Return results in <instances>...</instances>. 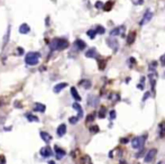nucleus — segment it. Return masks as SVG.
I'll return each mask as SVG.
<instances>
[{
	"instance_id": "1",
	"label": "nucleus",
	"mask_w": 165,
	"mask_h": 164,
	"mask_svg": "<svg viewBox=\"0 0 165 164\" xmlns=\"http://www.w3.org/2000/svg\"><path fill=\"white\" fill-rule=\"evenodd\" d=\"M39 57H41L39 53H37V52H29L25 56V62H26L27 65H36L39 62Z\"/></svg>"
},
{
	"instance_id": "2",
	"label": "nucleus",
	"mask_w": 165,
	"mask_h": 164,
	"mask_svg": "<svg viewBox=\"0 0 165 164\" xmlns=\"http://www.w3.org/2000/svg\"><path fill=\"white\" fill-rule=\"evenodd\" d=\"M68 46H69V42L64 38H55L51 43L52 50H65Z\"/></svg>"
},
{
	"instance_id": "3",
	"label": "nucleus",
	"mask_w": 165,
	"mask_h": 164,
	"mask_svg": "<svg viewBox=\"0 0 165 164\" xmlns=\"http://www.w3.org/2000/svg\"><path fill=\"white\" fill-rule=\"evenodd\" d=\"M146 137H147V135H144V136H138V137L133 138V141H132V146H133V148H136V150L142 148L143 145H144V142L146 140Z\"/></svg>"
},
{
	"instance_id": "4",
	"label": "nucleus",
	"mask_w": 165,
	"mask_h": 164,
	"mask_svg": "<svg viewBox=\"0 0 165 164\" xmlns=\"http://www.w3.org/2000/svg\"><path fill=\"white\" fill-rule=\"evenodd\" d=\"M156 153H157V151L155 150V148H152V150H149L148 152L146 153V155H145V162L146 163H151L152 161L154 160V157H155Z\"/></svg>"
},
{
	"instance_id": "5",
	"label": "nucleus",
	"mask_w": 165,
	"mask_h": 164,
	"mask_svg": "<svg viewBox=\"0 0 165 164\" xmlns=\"http://www.w3.org/2000/svg\"><path fill=\"white\" fill-rule=\"evenodd\" d=\"M152 18H153V13H152L151 10H147L145 15H144V17H143L142 22H140V25H145V24L149 23Z\"/></svg>"
},
{
	"instance_id": "6",
	"label": "nucleus",
	"mask_w": 165,
	"mask_h": 164,
	"mask_svg": "<svg viewBox=\"0 0 165 164\" xmlns=\"http://www.w3.org/2000/svg\"><path fill=\"white\" fill-rule=\"evenodd\" d=\"M41 155L42 156H44V157H48L52 155V150H51V147L48 146H45V147H43L41 150Z\"/></svg>"
},
{
	"instance_id": "7",
	"label": "nucleus",
	"mask_w": 165,
	"mask_h": 164,
	"mask_svg": "<svg viewBox=\"0 0 165 164\" xmlns=\"http://www.w3.org/2000/svg\"><path fill=\"white\" fill-rule=\"evenodd\" d=\"M66 87H68V83H65V82L57 83V85L54 87V92L55 94H59V92H61V91L64 89V88H66Z\"/></svg>"
},
{
	"instance_id": "8",
	"label": "nucleus",
	"mask_w": 165,
	"mask_h": 164,
	"mask_svg": "<svg viewBox=\"0 0 165 164\" xmlns=\"http://www.w3.org/2000/svg\"><path fill=\"white\" fill-rule=\"evenodd\" d=\"M72 107H73L74 109H75V110L78 111V117H79V119H80V118H82V116H83V110H82V107H81V106H80V105H79L78 102H74V103H73V106H72Z\"/></svg>"
},
{
	"instance_id": "9",
	"label": "nucleus",
	"mask_w": 165,
	"mask_h": 164,
	"mask_svg": "<svg viewBox=\"0 0 165 164\" xmlns=\"http://www.w3.org/2000/svg\"><path fill=\"white\" fill-rule=\"evenodd\" d=\"M30 30V27L28 26L27 24H22L19 27V33L20 34H28Z\"/></svg>"
},
{
	"instance_id": "10",
	"label": "nucleus",
	"mask_w": 165,
	"mask_h": 164,
	"mask_svg": "<svg viewBox=\"0 0 165 164\" xmlns=\"http://www.w3.org/2000/svg\"><path fill=\"white\" fill-rule=\"evenodd\" d=\"M123 29H124L123 26L121 27H116L110 32V36H119L120 34L123 33Z\"/></svg>"
},
{
	"instance_id": "11",
	"label": "nucleus",
	"mask_w": 165,
	"mask_h": 164,
	"mask_svg": "<svg viewBox=\"0 0 165 164\" xmlns=\"http://www.w3.org/2000/svg\"><path fill=\"white\" fill-rule=\"evenodd\" d=\"M55 152H56V157L59 160H61L65 155V151L60 148L59 146H55Z\"/></svg>"
},
{
	"instance_id": "12",
	"label": "nucleus",
	"mask_w": 165,
	"mask_h": 164,
	"mask_svg": "<svg viewBox=\"0 0 165 164\" xmlns=\"http://www.w3.org/2000/svg\"><path fill=\"white\" fill-rule=\"evenodd\" d=\"M56 133H57V135H59V136L65 135V133H66V126H65L64 124L60 125V126H59V128H57V131H56Z\"/></svg>"
},
{
	"instance_id": "13",
	"label": "nucleus",
	"mask_w": 165,
	"mask_h": 164,
	"mask_svg": "<svg viewBox=\"0 0 165 164\" xmlns=\"http://www.w3.org/2000/svg\"><path fill=\"white\" fill-rule=\"evenodd\" d=\"M71 94H72V97H73L77 101H80L81 100V97H80V94H78V91H77V89L74 88V87H72L71 88Z\"/></svg>"
},
{
	"instance_id": "14",
	"label": "nucleus",
	"mask_w": 165,
	"mask_h": 164,
	"mask_svg": "<svg viewBox=\"0 0 165 164\" xmlns=\"http://www.w3.org/2000/svg\"><path fill=\"white\" fill-rule=\"evenodd\" d=\"M41 137H42V140L45 142V143H48V142L52 140V136H51L50 134L45 133V131H42V133H41Z\"/></svg>"
},
{
	"instance_id": "15",
	"label": "nucleus",
	"mask_w": 165,
	"mask_h": 164,
	"mask_svg": "<svg viewBox=\"0 0 165 164\" xmlns=\"http://www.w3.org/2000/svg\"><path fill=\"white\" fill-rule=\"evenodd\" d=\"M75 46L78 47V50H83V48H85L87 44L83 42L82 39H77L75 41Z\"/></svg>"
},
{
	"instance_id": "16",
	"label": "nucleus",
	"mask_w": 165,
	"mask_h": 164,
	"mask_svg": "<svg viewBox=\"0 0 165 164\" xmlns=\"http://www.w3.org/2000/svg\"><path fill=\"white\" fill-rule=\"evenodd\" d=\"M45 105H43V103H39V102H36L35 103V110L37 111H39V113H44L45 111Z\"/></svg>"
},
{
	"instance_id": "17",
	"label": "nucleus",
	"mask_w": 165,
	"mask_h": 164,
	"mask_svg": "<svg viewBox=\"0 0 165 164\" xmlns=\"http://www.w3.org/2000/svg\"><path fill=\"white\" fill-rule=\"evenodd\" d=\"M85 56L87 57H96L97 56V51L94 50V48H90V50L85 53Z\"/></svg>"
},
{
	"instance_id": "18",
	"label": "nucleus",
	"mask_w": 165,
	"mask_h": 164,
	"mask_svg": "<svg viewBox=\"0 0 165 164\" xmlns=\"http://www.w3.org/2000/svg\"><path fill=\"white\" fill-rule=\"evenodd\" d=\"M135 37H136V34H135V32H133V33H130L128 35V38H127V43H128L129 45L134 43V41H135Z\"/></svg>"
},
{
	"instance_id": "19",
	"label": "nucleus",
	"mask_w": 165,
	"mask_h": 164,
	"mask_svg": "<svg viewBox=\"0 0 165 164\" xmlns=\"http://www.w3.org/2000/svg\"><path fill=\"white\" fill-rule=\"evenodd\" d=\"M107 42L109 44V46H111L115 51H117V45H118V44H117V41H115V39H110L109 38Z\"/></svg>"
},
{
	"instance_id": "20",
	"label": "nucleus",
	"mask_w": 165,
	"mask_h": 164,
	"mask_svg": "<svg viewBox=\"0 0 165 164\" xmlns=\"http://www.w3.org/2000/svg\"><path fill=\"white\" fill-rule=\"evenodd\" d=\"M87 34H88V36H89V37L93 39V38L96 37V35H97V30H96V29H90V30H88V32H87Z\"/></svg>"
},
{
	"instance_id": "21",
	"label": "nucleus",
	"mask_w": 165,
	"mask_h": 164,
	"mask_svg": "<svg viewBox=\"0 0 165 164\" xmlns=\"http://www.w3.org/2000/svg\"><path fill=\"white\" fill-rule=\"evenodd\" d=\"M81 85H82L85 89H89V88L91 87V82H90L89 80H83L82 82H81Z\"/></svg>"
},
{
	"instance_id": "22",
	"label": "nucleus",
	"mask_w": 165,
	"mask_h": 164,
	"mask_svg": "<svg viewBox=\"0 0 165 164\" xmlns=\"http://www.w3.org/2000/svg\"><path fill=\"white\" fill-rule=\"evenodd\" d=\"M112 5H114V2H112V1H108V2L106 4L105 7H103V9H105L106 11H108V10H110L111 8H112Z\"/></svg>"
},
{
	"instance_id": "23",
	"label": "nucleus",
	"mask_w": 165,
	"mask_h": 164,
	"mask_svg": "<svg viewBox=\"0 0 165 164\" xmlns=\"http://www.w3.org/2000/svg\"><path fill=\"white\" fill-rule=\"evenodd\" d=\"M9 35H10V26L8 27V30H7V34H6V37H5V39H4V46L6 45V43H8V41H9Z\"/></svg>"
},
{
	"instance_id": "24",
	"label": "nucleus",
	"mask_w": 165,
	"mask_h": 164,
	"mask_svg": "<svg viewBox=\"0 0 165 164\" xmlns=\"http://www.w3.org/2000/svg\"><path fill=\"white\" fill-rule=\"evenodd\" d=\"M27 119L28 120H34V122H38V118H36V116H33L32 114H28L27 115Z\"/></svg>"
},
{
	"instance_id": "25",
	"label": "nucleus",
	"mask_w": 165,
	"mask_h": 164,
	"mask_svg": "<svg viewBox=\"0 0 165 164\" xmlns=\"http://www.w3.org/2000/svg\"><path fill=\"white\" fill-rule=\"evenodd\" d=\"M99 117L100 118H105L106 117V108L105 107L101 108V110L99 111Z\"/></svg>"
},
{
	"instance_id": "26",
	"label": "nucleus",
	"mask_w": 165,
	"mask_h": 164,
	"mask_svg": "<svg viewBox=\"0 0 165 164\" xmlns=\"http://www.w3.org/2000/svg\"><path fill=\"white\" fill-rule=\"evenodd\" d=\"M96 30H97V33L103 34V33H105V27H102V26H98Z\"/></svg>"
},
{
	"instance_id": "27",
	"label": "nucleus",
	"mask_w": 165,
	"mask_h": 164,
	"mask_svg": "<svg viewBox=\"0 0 165 164\" xmlns=\"http://www.w3.org/2000/svg\"><path fill=\"white\" fill-rule=\"evenodd\" d=\"M78 120H79L78 116H77V117H74V118H70V122H71V124H75V122H78Z\"/></svg>"
},
{
	"instance_id": "28",
	"label": "nucleus",
	"mask_w": 165,
	"mask_h": 164,
	"mask_svg": "<svg viewBox=\"0 0 165 164\" xmlns=\"http://www.w3.org/2000/svg\"><path fill=\"white\" fill-rule=\"evenodd\" d=\"M110 118H111V119H115L116 118V111L115 110H111V111H110Z\"/></svg>"
},
{
	"instance_id": "29",
	"label": "nucleus",
	"mask_w": 165,
	"mask_h": 164,
	"mask_svg": "<svg viewBox=\"0 0 165 164\" xmlns=\"http://www.w3.org/2000/svg\"><path fill=\"white\" fill-rule=\"evenodd\" d=\"M90 131H91L92 133H97V131H99V128H98V126H93L90 128Z\"/></svg>"
},
{
	"instance_id": "30",
	"label": "nucleus",
	"mask_w": 165,
	"mask_h": 164,
	"mask_svg": "<svg viewBox=\"0 0 165 164\" xmlns=\"http://www.w3.org/2000/svg\"><path fill=\"white\" fill-rule=\"evenodd\" d=\"M161 63H162V65L163 66L165 65V54L164 55H162V57H161Z\"/></svg>"
},
{
	"instance_id": "31",
	"label": "nucleus",
	"mask_w": 165,
	"mask_h": 164,
	"mask_svg": "<svg viewBox=\"0 0 165 164\" xmlns=\"http://www.w3.org/2000/svg\"><path fill=\"white\" fill-rule=\"evenodd\" d=\"M148 97H149V92H146V94H145V96H144V98H143V100L145 101V100H146Z\"/></svg>"
},
{
	"instance_id": "32",
	"label": "nucleus",
	"mask_w": 165,
	"mask_h": 164,
	"mask_svg": "<svg viewBox=\"0 0 165 164\" xmlns=\"http://www.w3.org/2000/svg\"><path fill=\"white\" fill-rule=\"evenodd\" d=\"M97 8H100V7H102V2H100V1H98L97 2V5H96Z\"/></svg>"
},
{
	"instance_id": "33",
	"label": "nucleus",
	"mask_w": 165,
	"mask_h": 164,
	"mask_svg": "<svg viewBox=\"0 0 165 164\" xmlns=\"http://www.w3.org/2000/svg\"><path fill=\"white\" fill-rule=\"evenodd\" d=\"M121 143L125 144V143H128V138H121Z\"/></svg>"
},
{
	"instance_id": "34",
	"label": "nucleus",
	"mask_w": 165,
	"mask_h": 164,
	"mask_svg": "<svg viewBox=\"0 0 165 164\" xmlns=\"http://www.w3.org/2000/svg\"><path fill=\"white\" fill-rule=\"evenodd\" d=\"M90 120H93V116H92V115H90L89 118H88V122H90Z\"/></svg>"
},
{
	"instance_id": "35",
	"label": "nucleus",
	"mask_w": 165,
	"mask_h": 164,
	"mask_svg": "<svg viewBox=\"0 0 165 164\" xmlns=\"http://www.w3.org/2000/svg\"><path fill=\"white\" fill-rule=\"evenodd\" d=\"M157 164H162V162H158V163H157Z\"/></svg>"
}]
</instances>
